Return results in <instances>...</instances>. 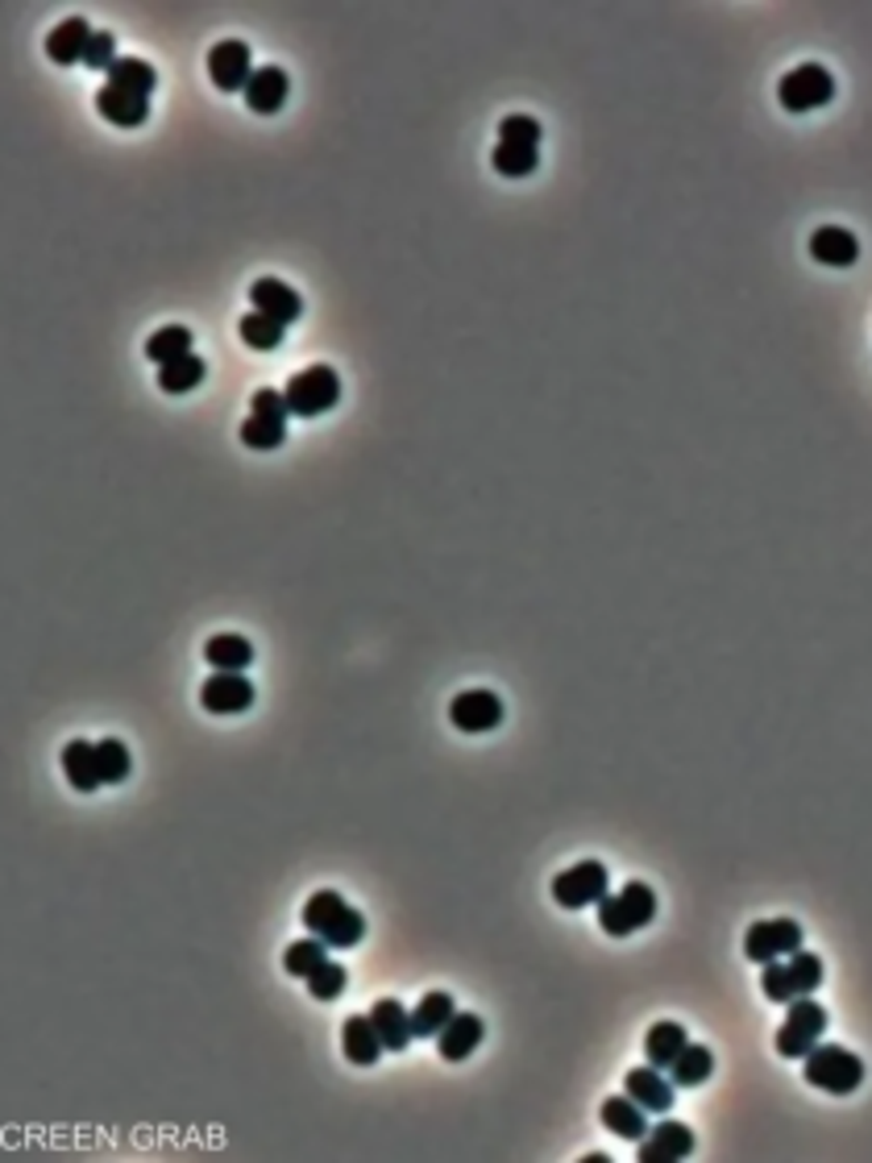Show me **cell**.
<instances>
[{"mask_svg": "<svg viewBox=\"0 0 872 1163\" xmlns=\"http://www.w3.org/2000/svg\"><path fill=\"white\" fill-rule=\"evenodd\" d=\"M283 332L287 325H279V320H270V316L262 312L241 316V341L250 349H279L283 346Z\"/></svg>", "mask_w": 872, "mask_h": 1163, "instance_id": "cell-32", "label": "cell"}, {"mask_svg": "<svg viewBox=\"0 0 872 1163\" xmlns=\"http://www.w3.org/2000/svg\"><path fill=\"white\" fill-rule=\"evenodd\" d=\"M200 707L208 715H241L254 707V682L245 674H212L200 686Z\"/></svg>", "mask_w": 872, "mask_h": 1163, "instance_id": "cell-11", "label": "cell"}, {"mask_svg": "<svg viewBox=\"0 0 872 1163\" xmlns=\"http://www.w3.org/2000/svg\"><path fill=\"white\" fill-rule=\"evenodd\" d=\"M644 1114H649V1110H640V1105H635L628 1093H623V1097H607L603 1110H599V1117H603L607 1131L619 1134V1139H628V1143H640V1139L652 1131L649 1117H644Z\"/></svg>", "mask_w": 872, "mask_h": 1163, "instance_id": "cell-22", "label": "cell"}, {"mask_svg": "<svg viewBox=\"0 0 872 1163\" xmlns=\"http://www.w3.org/2000/svg\"><path fill=\"white\" fill-rule=\"evenodd\" d=\"M204 660L217 674H245V665L254 660V645H250L245 636L224 632V636H212L204 645Z\"/></svg>", "mask_w": 872, "mask_h": 1163, "instance_id": "cell-23", "label": "cell"}, {"mask_svg": "<svg viewBox=\"0 0 872 1163\" xmlns=\"http://www.w3.org/2000/svg\"><path fill=\"white\" fill-rule=\"evenodd\" d=\"M793 952H802V927L793 918H761L752 923L744 935V956L752 964H773V960H785Z\"/></svg>", "mask_w": 872, "mask_h": 1163, "instance_id": "cell-7", "label": "cell"}, {"mask_svg": "<svg viewBox=\"0 0 872 1163\" xmlns=\"http://www.w3.org/2000/svg\"><path fill=\"white\" fill-rule=\"evenodd\" d=\"M823 1031H826V1010L819 1006V1002H810V997H793L790 1014H785L778 1038H773V1047H778L785 1060H806V1052L823 1038Z\"/></svg>", "mask_w": 872, "mask_h": 1163, "instance_id": "cell-5", "label": "cell"}, {"mask_svg": "<svg viewBox=\"0 0 872 1163\" xmlns=\"http://www.w3.org/2000/svg\"><path fill=\"white\" fill-rule=\"evenodd\" d=\"M92 26H88V17H67V21H59L54 30L47 33V54H50V63H59V67H76L83 63V54H88V47H92Z\"/></svg>", "mask_w": 872, "mask_h": 1163, "instance_id": "cell-14", "label": "cell"}, {"mask_svg": "<svg viewBox=\"0 0 872 1163\" xmlns=\"http://www.w3.org/2000/svg\"><path fill=\"white\" fill-rule=\"evenodd\" d=\"M287 92H291V83H287L283 67H258L254 79L245 83V105L262 112V117H270V112H279L287 105Z\"/></svg>", "mask_w": 872, "mask_h": 1163, "instance_id": "cell-21", "label": "cell"}, {"mask_svg": "<svg viewBox=\"0 0 872 1163\" xmlns=\"http://www.w3.org/2000/svg\"><path fill=\"white\" fill-rule=\"evenodd\" d=\"M208 375V362L200 354H188V358H174V362L159 366V387L167 395H188L196 391Z\"/></svg>", "mask_w": 872, "mask_h": 1163, "instance_id": "cell-28", "label": "cell"}, {"mask_svg": "<svg viewBox=\"0 0 872 1163\" xmlns=\"http://www.w3.org/2000/svg\"><path fill=\"white\" fill-rule=\"evenodd\" d=\"M458 1014V1006H453V997L449 993H424L420 997V1006L412 1010V1031L415 1038H437L449 1026V1018Z\"/></svg>", "mask_w": 872, "mask_h": 1163, "instance_id": "cell-26", "label": "cell"}, {"mask_svg": "<svg viewBox=\"0 0 872 1163\" xmlns=\"http://www.w3.org/2000/svg\"><path fill=\"white\" fill-rule=\"evenodd\" d=\"M810 258L823 262V267H852L860 258V241L856 233H848L840 225H823L810 233Z\"/></svg>", "mask_w": 872, "mask_h": 1163, "instance_id": "cell-19", "label": "cell"}, {"mask_svg": "<svg viewBox=\"0 0 872 1163\" xmlns=\"http://www.w3.org/2000/svg\"><path fill=\"white\" fill-rule=\"evenodd\" d=\"M191 346H196V337H191L188 325H167V329L150 332V341H146V358L167 366V362H174V358H188Z\"/></svg>", "mask_w": 872, "mask_h": 1163, "instance_id": "cell-29", "label": "cell"}, {"mask_svg": "<svg viewBox=\"0 0 872 1163\" xmlns=\"http://www.w3.org/2000/svg\"><path fill=\"white\" fill-rule=\"evenodd\" d=\"M96 112H100L104 121H112V126L138 129V126H146V121H150V100H146V96L126 92V88H112V83H104V88L96 92Z\"/></svg>", "mask_w": 872, "mask_h": 1163, "instance_id": "cell-16", "label": "cell"}, {"mask_svg": "<svg viewBox=\"0 0 872 1163\" xmlns=\"http://www.w3.org/2000/svg\"><path fill=\"white\" fill-rule=\"evenodd\" d=\"M623 1089H628V1097L640 1105V1110H649V1114H669L673 1110V1076H665V1068H632L628 1076H623Z\"/></svg>", "mask_w": 872, "mask_h": 1163, "instance_id": "cell-13", "label": "cell"}, {"mask_svg": "<svg viewBox=\"0 0 872 1163\" xmlns=\"http://www.w3.org/2000/svg\"><path fill=\"white\" fill-rule=\"evenodd\" d=\"M761 990H764V997H769V1002H778V1006H790L793 997H802V993H798V985H793L790 964H785V960H773V964H764Z\"/></svg>", "mask_w": 872, "mask_h": 1163, "instance_id": "cell-35", "label": "cell"}, {"mask_svg": "<svg viewBox=\"0 0 872 1163\" xmlns=\"http://www.w3.org/2000/svg\"><path fill=\"white\" fill-rule=\"evenodd\" d=\"M63 773H67V782L80 789V794H92V789H100L96 744H88V739H71V744L63 748Z\"/></svg>", "mask_w": 872, "mask_h": 1163, "instance_id": "cell-24", "label": "cell"}, {"mask_svg": "<svg viewBox=\"0 0 872 1163\" xmlns=\"http://www.w3.org/2000/svg\"><path fill=\"white\" fill-rule=\"evenodd\" d=\"M250 416H262V420H283V425H287V416H291V408H287V395L274 391V387H258L254 399H250Z\"/></svg>", "mask_w": 872, "mask_h": 1163, "instance_id": "cell-40", "label": "cell"}, {"mask_svg": "<svg viewBox=\"0 0 872 1163\" xmlns=\"http://www.w3.org/2000/svg\"><path fill=\"white\" fill-rule=\"evenodd\" d=\"M652 918H656V894L644 881H628L619 894H607L599 902V927L611 940H628L632 931L649 927Z\"/></svg>", "mask_w": 872, "mask_h": 1163, "instance_id": "cell-3", "label": "cell"}, {"mask_svg": "<svg viewBox=\"0 0 872 1163\" xmlns=\"http://www.w3.org/2000/svg\"><path fill=\"white\" fill-rule=\"evenodd\" d=\"M482 1035H487V1026H482V1018H478V1014H453V1018H449V1026H444L441 1035H437V1052H441V1060H449V1064H461V1060H470V1055H474V1047L482 1043Z\"/></svg>", "mask_w": 872, "mask_h": 1163, "instance_id": "cell-18", "label": "cell"}, {"mask_svg": "<svg viewBox=\"0 0 872 1163\" xmlns=\"http://www.w3.org/2000/svg\"><path fill=\"white\" fill-rule=\"evenodd\" d=\"M324 960H329V944L312 935V940H295V944H287L283 968H287L291 976H300V981H308V976L317 973Z\"/></svg>", "mask_w": 872, "mask_h": 1163, "instance_id": "cell-31", "label": "cell"}, {"mask_svg": "<svg viewBox=\"0 0 872 1163\" xmlns=\"http://www.w3.org/2000/svg\"><path fill=\"white\" fill-rule=\"evenodd\" d=\"M283 395L291 416H303V420L308 416H324V411H333L341 404V378H337L333 366H308V370L287 378Z\"/></svg>", "mask_w": 872, "mask_h": 1163, "instance_id": "cell-4", "label": "cell"}, {"mask_svg": "<svg viewBox=\"0 0 872 1163\" xmlns=\"http://www.w3.org/2000/svg\"><path fill=\"white\" fill-rule=\"evenodd\" d=\"M711 1072H714L711 1047H702V1043H685L682 1055L673 1060L669 1076H673V1085H678V1089H698V1085H706V1081H711Z\"/></svg>", "mask_w": 872, "mask_h": 1163, "instance_id": "cell-27", "label": "cell"}, {"mask_svg": "<svg viewBox=\"0 0 872 1163\" xmlns=\"http://www.w3.org/2000/svg\"><path fill=\"white\" fill-rule=\"evenodd\" d=\"M241 440L250 445V449H279L287 440V425L283 420H262V416H250L245 425H241Z\"/></svg>", "mask_w": 872, "mask_h": 1163, "instance_id": "cell-38", "label": "cell"}, {"mask_svg": "<svg viewBox=\"0 0 872 1163\" xmlns=\"http://www.w3.org/2000/svg\"><path fill=\"white\" fill-rule=\"evenodd\" d=\"M341 1047H345L349 1064H358V1068H374L379 1055L387 1052L370 1014H353V1018H345V1026H341Z\"/></svg>", "mask_w": 872, "mask_h": 1163, "instance_id": "cell-17", "label": "cell"}, {"mask_svg": "<svg viewBox=\"0 0 872 1163\" xmlns=\"http://www.w3.org/2000/svg\"><path fill=\"white\" fill-rule=\"evenodd\" d=\"M96 765H100V786H117L129 777V748L121 739H100L96 744Z\"/></svg>", "mask_w": 872, "mask_h": 1163, "instance_id": "cell-33", "label": "cell"}, {"mask_svg": "<svg viewBox=\"0 0 872 1163\" xmlns=\"http://www.w3.org/2000/svg\"><path fill=\"white\" fill-rule=\"evenodd\" d=\"M785 964H790V976H793V985H798V993L802 997H810V993L823 985V960L814 956V952H793V956H785Z\"/></svg>", "mask_w": 872, "mask_h": 1163, "instance_id": "cell-36", "label": "cell"}, {"mask_svg": "<svg viewBox=\"0 0 872 1163\" xmlns=\"http://www.w3.org/2000/svg\"><path fill=\"white\" fill-rule=\"evenodd\" d=\"M831 96H835V79L819 63L793 67L790 76H781L778 83V100L785 112H814L823 109V105H831Z\"/></svg>", "mask_w": 872, "mask_h": 1163, "instance_id": "cell-6", "label": "cell"}, {"mask_svg": "<svg viewBox=\"0 0 872 1163\" xmlns=\"http://www.w3.org/2000/svg\"><path fill=\"white\" fill-rule=\"evenodd\" d=\"M607 897V865L603 861H582L553 877V902L561 911H582L599 906Z\"/></svg>", "mask_w": 872, "mask_h": 1163, "instance_id": "cell-8", "label": "cell"}, {"mask_svg": "<svg viewBox=\"0 0 872 1163\" xmlns=\"http://www.w3.org/2000/svg\"><path fill=\"white\" fill-rule=\"evenodd\" d=\"M208 76L221 92H245V83L254 79V67H250V47L241 38H224L217 47L208 50Z\"/></svg>", "mask_w": 872, "mask_h": 1163, "instance_id": "cell-10", "label": "cell"}, {"mask_svg": "<svg viewBox=\"0 0 872 1163\" xmlns=\"http://www.w3.org/2000/svg\"><path fill=\"white\" fill-rule=\"evenodd\" d=\"M250 304H254V312L270 316V320H279V325H295L303 316L300 291H291L283 279H258V284L250 287Z\"/></svg>", "mask_w": 872, "mask_h": 1163, "instance_id": "cell-15", "label": "cell"}, {"mask_svg": "<svg viewBox=\"0 0 872 1163\" xmlns=\"http://www.w3.org/2000/svg\"><path fill=\"white\" fill-rule=\"evenodd\" d=\"M806 1085L823 1089L831 1097H848L864 1085V1060L840 1043H814L806 1052Z\"/></svg>", "mask_w": 872, "mask_h": 1163, "instance_id": "cell-2", "label": "cell"}, {"mask_svg": "<svg viewBox=\"0 0 872 1163\" xmlns=\"http://www.w3.org/2000/svg\"><path fill=\"white\" fill-rule=\"evenodd\" d=\"M303 927L312 931L317 940H324L329 947H358L365 935V918L337 889H320V894L308 897L303 906Z\"/></svg>", "mask_w": 872, "mask_h": 1163, "instance_id": "cell-1", "label": "cell"}, {"mask_svg": "<svg viewBox=\"0 0 872 1163\" xmlns=\"http://www.w3.org/2000/svg\"><path fill=\"white\" fill-rule=\"evenodd\" d=\"M109 83L112 88H126V92L146 96V100H150V92L159 88V71H154L150 63H142V59H117L109 71Z\"/></svg>", "mask_w": 872, "mask_h": 1163, "instance_id": "cell-30", "label": "cell"}, {"mask_svg": "<svg viewBox=\"0 0 872 1163\" xmlns=\"http://www.w3.org/2000/svg\"><path fill=\"white\" fill-rule=\"evenodd\" d=\"M499 142L523 146V150H537V146H540V121H537V117H523V112H515V117H503V121H499Z\"/></svg>", "mask_w": 872, "mask_h": 1163, "instance_id": "cell-39", "label": "cell"}, {"mask_svg": "<svg viewBox=\"0 0 872 1163\" xmlns=\"http://www.w3.org/2000/svg\"><path fill=\"white\" fill-rule=\"evenodd\" d=\"M694 1155V1131L685 1122H656L640 1147H635V1160L640 1163H673V1160H690Z\"/></svg>", "mask_w": 872, "mask_h": 1163, "instance_id": "cell-12", "label": "cell"}, {"mask_svg": "<svg viewBox=\"0 0 872 1163\" xmlns=\"http://www.w3.org/2000/svg\"><path fill=\"white\" fill-rule=\"evenodd\" d=\"M112 63H117V38H112L109 30H100L92 38V47H88V54H83V67H92V71H112Z\"/></svg>", "mask_w": 872, "mask_h": 1163, "instance_id": "cell-41", "label": "cell"}, {"mask_svg": "<svg viewBox=\"0 0 872 1163\" xmlns=\"http://www.w3.org/2000/svg\"><path fill=\"white\" fill-rule=\"evenodd\" d=\"M503 698L494 690H461L453 703H449V719L458 732H470V736H482V732H494L503 724Z\"/></svg>", "mask_w": 872, "mask_h": 1163, "instance_id": "cell-9", "label": "cell"}, {"mask_svg": "<svg viewBox=\"0 0 872 1163\" xmlns=\"http://www.w3.org/2000/svg\"><path fill=\"white\" fill-rule=\"evenodd\" d=\"M349 985V973L341 968V964H333V960H324L317 973L308 976V993L317 997V1002H333V997H341Z\"/></svg>", "mask_w": 872, "mask_h": 1163, "instance_id": "cell-37", "label": "cell"}, {"mask_svg": "<svg viewBox=\"0 0 872 1163\" xmlns=\"http://www.w3.org/2000/svg\"><path fill=\"white\" fill-rule=\"evenodd\" d=\"M370 1018H374V1031H379V1038H382V1047H387V1052H408V1043L415 1038L412 1014L399 1006L395 997H382V1002H374Z\"/></svg>", "mask_w": 872, "mask_h": 1163, "instance_id": "cell-20", "label": "cell"}, {"mask_svg": "<svg viewBox=\"0 0 872 1163\" xmlns=\"http://www.w3.org/2000/svg\"><path fill=\"white\" fill-rule=\"evenodd\" d=\"M690 1043L685 1038V1026L682 1022H656L649 1031V1038H644V1055H649V1064L652 1068H673V1060L682 1055V1047Z\"/></svg>", "mask_w": 872, "mask_h": 1163, "instance_id": "cell-25", "label": "cell"}, {"mask_svg": "<svg viewBox=\"0 0 872 1163\" xmlns=\"http://www.w3.org/2000/svg\"><path fill=\"white\" fill-rule=\"evenodd\" d=\"M494 171L499 175H508V179H528V175L537 171V162H540V150H523V146H508V142H499L494 146Z\"/></svg>", "mask_w": 872, "mask_h": 1163, "instance_id": "cell-34", "label": "cell"}]
</instances>
